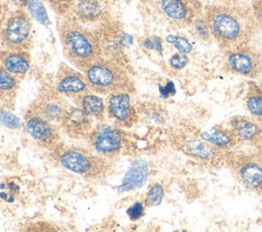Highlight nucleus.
I'll return each mask as SVG.
<instances>
[{"instance_id": "nucleus-36", "label": "nucleus", "mask_w": 262, "mask_h": 232, "mask_svg": "<svg viewBox=\"0 0 262 232\" xmlns=\"http://www.w3.org/2000/svg\"><path fill=\"white\" fill-rule=\"evenodd\" d=\"M8 5L4 0H0V21H4L6 16H7V12H8Z\"/></svg>"}, {"instance_id": "nucleus-15", "label": "nucleus", "mask_w": 262, "mask_h": 232, "mask_svg": "<svg viewBox=\"0 0 262 232\" xmlns=\"http://www.w3.org/2000/svg\"><path fill=\"white\" fill-rule=\"evenodd\" d=\"M111 0H77L70 15L83 25H101L111 19Z\"/></svg>"}, {"instance_id": "nucleus-35", "label": "nucleus", "mask_w": 262, "mask_h": 232, "mask_svg": "<svg viewBox=\"0 0 262 232\" xmlns=\"http://www.w3.org/2000/svg\"><path fill=\"white\" fill-rule=\"evenodd\" d=\"M160 92L163 97H168L170 94L174 93V86L171 82H169L166 86L160 87Z\"/></svg>"}, {"instance_id": "nucleus-40", "label": "nucleus", "mask_w": 262, "mask_h": 232, "mask_svg": "<svg viewBox=\"0 0 262 232\" xmlns=\"http://www.w3.org/2000/svg\"><path fill=\"white\" fill-rule=\"evenodd\" d=\"M259 85H260V87L262 88V77H261V81L259 82Z\"/></svg>"}, {"instance_id": "nucleus-27", "label": "nucleus", "mask_w": 262, "mask_h": 232, "mask_svg": "<svg viewBox=\"0 0 262 232\" xmlns=\"http://www.w3.org/2000/svg\"><path fill=\"white\" fill-rule=\"evenodd\" d=\"M164 188L161 184L159 183H155L152 184L145 195V199H144V204L145 206H156L159 205L164 197Z\"/></svg>"}, {"instance_id": "nucleus-6", "label": "nucleus", "mask_w": 262, "mask_h": 232, "mask_svg": "<svg viewBox=\"0 0 262 232\" xmlns=\"http://www.w3.org/2000/svg\"><path fill=\"white\" fill-rule=\"evenodd\" d=\"M0 43L3 49L29 51L34 43L31 14L25 8H16L7 14L0 29Z\"/></svg>"}, {"instance_id": "nucleus-26", "label": "nucleus", "mask_w": 262, "mask_h": 232, "mask_svg": "<svg viewBox=\"0 0 262 232\" xmlns=\"http://www.w3.org/2000/svg\"><path fill=\"white\" fill-rule=\"evenodd\" d=\"M27 8L31 16L35 17L36 20H38L41 25L47 26L49 24V18L46 10L39 0H28Z\"/></svg>"}, {"instance_id": "nucleus-4", "label": "nucleus", "mask_w": 262, "mask_h": 232, "mask_svg": "<svg viewBox=\"0 0 262 232\" xmlns=\"http://www.w3.org/2000/svg\"><path fill=\"white\" fill-rule=\"evenodd\" d=\"M51 152L61 167L87 179H104L113 169L111 160L85 147L60 143Z\"/></svg>"}, {"instance_id": "nucleus-7", "label": "nucleus", "mask_w": 262, "mask_h": 232, "mask_svg": "<svg viewBox=\"0 0 262 232\" xmlns=\"http://www.w3.org/2000/svg\"><path fill=\"white\" fill-rule=\"evenodd\" d=\"M173 144L185 155L206 166L216 167L224 165L227 151L205 141L201 138L200 133L193 129L177 133L173 137Z\"/></svg>"}, {"instance_id": "nucleus-41", "label": "nucleus", "mask_w": 262, "mask_h": 232, "mask_svg": "<svg viewBox=\"0 0 262 232\" xmlns=\"http://www.w3.org/2000/svg\"><path fill=\"white\" fill-rule=\"evenodd\" d=\"M2 24H3V22H2V21H0V29H1V27H2Z\"/></svg>"}, {"instance_id": "nucleus-3", "label": "nucleus", "mask_w": 262, "mask_h": 232, "mask_svg": "<svg viewBox=\"0 0 262 232\" xmlns=\"http://www.w3.org/2000/svg\"><path fill=\"white\" fill-rule=\"evenodd\" d=\"M84 72L90 91L110 95L118 92L133 93L135 85L125 63L108 57H100Z\"/></svg>"}, {"instance_id": "nucleus-9", "label": "nucleus", "mask_w": 262, "mask_h": 232, "mask_svg": "<svg viewBox=\"0 0 262 232\" xmlns=\"http://www.w3.org/2000/svg\"><path fill=\"white\" fill-rule=\"evenodd\" d=\"M155 6L165 21L179 29L189 28L204 10V5L199 0H155Z\"/></svg>"}, {"instance_id": "nucleus-12", "label": "nucleus", "mask_w": 262, "mask_h": 232, "mask_svg": "<svg viewBox=\"0 0 262 232\" xmlns=\"http://www.w3.org/2000/svg\"><path fill=\"white\" fill-rule=\"evenodd\" d=\"M69 104L54 86L44 85L41 87L28 108L34 110L46 120L59 124Z\"/></svg>"}, {"instance_id": "nucleus-21", "label": "nucleus", "mask_w": 262, "mask_h": 232, "mask_svg": "<svg viewBox=\"0 0 262 232\" xmlns=\"http://www.w3.org/2000/svg\"><path fill=\"white\" fill-rule=\"evenodd\" d=\"M148 172V165L145 160H134L125 173L121 184L118 186V192L124 193L142 187L147 180Z\"/></svg>"}, {"instance_id": "nucleus-14", "label": "nucleus", "mask_w": 262, "mask_h": 232, "mask_svg": "<svg viewBox=\"0 0 262 232\" xmlns=\"http://www.w3.org/2000/svg\"><path fill=\"white\" fill-rule=\"evenodd\" d=\"M108 117L121 128H130L138 120V113L131 101V93L118 92L110 94L106 102Z\"/></svg>"}, {"instance_id": "nucleus-32", "label": "nucleus", "mask_w": 262, "mask_h": 232, "mask_svg": "<svg viewBox=\"0 0 262 232\" xmlns=\"http://www.w3.org/2000/svg\"><path fill=\"white\" fill-rule=\"evenodd\" d=\"M188 63V56L187 54L177 52L174 53L169 59V65L174 69H181Z\"/></svg>"}, {"instance_id": "nucleus-38", "label": "nucleus", "mask_w": 262, "mask_h": 232, "mask_svg": "<svg viewBox=\"0 0 262 232\" xmlns=\"http://www.w3.org/2000/svg\"><path fill=\"white\" fill-rule=\"evenodd\" d=\"M255 150H256V151H257V152L260 154V156L262 157V145H261V146H260L258 149H255Z\"/></svg>"}, {"instance_id": "nucleus-13", "label": "nucleus", "mask_w": 262, "mask_h": 232, "mask_svg": "<svg viewBox=\"0 0 262 232\" xmlns=\"http://www.w3.org/2000/svg\"><path fill=\"white\" fill-rule=\"evenodd\" d=\"M25 127L28 134L39 145L50 151L60 144V135L55 124L30 108L25 112Z\"/></svg>"}, {"instance_id": "nucleus-18", "label": "nucleus", "mask_w": 262, "mask_h": 232, "mask_svg": "<svg viewBox=\"0 0 262 232\" xmlns=\"http://www.w3.org/2000/svg\"><path fill=\"white\" fill-rule=\"evenodd\" d=\"M59 124L63 132L73 139L86 138L92 130V119L77 105L69 104Z\"/></svg>"}, {"instance_id": "nucleus-33", "label": "nucleus", "mask_w": 262, "mask_h": 232, "mask_svg": "<svg viewBox=\"0 0 262 232\" xmlns=\"http://www.w3.org/2000/svg\"><path fill=\"white\" fill-rule=\"evenodd\" d=\"M143 47L148 50H156L160 54L163 53V44L162 39L158 36L147 37L143 40Z\"/></svg>"}, {"instance_id": "nucleus-2", "label": "nucleus", "mask_w": 262, "mask_h": 232, "mask_svg": "<svg viewBox=\"0 0 262 232\" xmlns=\"http://www.w3.org/2000/svg\"><path fill=\"white\" fill-rule=\"evenodd\" d=\"M57 32L64 56L79 71H85L102 57L96 30H89L72 15L62 16L57 25Z\"/></svg>"}, {"instance_id": "nucleus-29", "label": "nucleus", "mask_w": 262, "mask_h": 232, "mask_svg": "<svg viewBox=\"0 0 262 232\" xmlns=\"http://www.w3.org/2000/svg\"><path fill=\"white\" fill-rule=\"evenodd\" d=\"M167 42L172 44L178 52L184 53V54H188L191 52L192 50V46L190 44V42L183 36H178V35H169L166 38Z\"/></svg>"}, {"instance_id": "nucleus-20", "label": "nucleus", "mask_w": 262, "mask_h": 232, "mask_svg": "<svg viewBox=\"0 0 262 232\" xmlns=\"http://www.w3.org/2000/svg\"><path fill=\"white\" fill-rule=\"evenodd\" d=\"M200 136L205 141L225 151L237 149L238 145H241L237 137L228 126L224 127L222 125H215L200 132Z\"/></svg>"}, {"instance_id": "nucleus-39", "label": "nucleus", "mask_w": 262, "mask_h": 232, "mask_svg": "<svg viewBox=\"0 0 262 232\" xmlns=\"http://www.w3.org/2000/svg\"><path fill=\"white\" fill-rule=\"evenodd\" d=\"M216 2H228V1H231V0H214Z\"/></svg>"}, {"instance_id": "nucleus-11", "label": "nucleus", "mask_w": 262, "mask_h": 232, "mask_svg": "<svg viewBox=\"0 0 262 232\" xmlns=\"http://www.w3.org/2000/svg\"><path fill=\"white\" fill-rule=\"evenodd\" d=\"M100 45L102 49V56L123 61L124 48L131 44V37L125 33L121 25L108 19L99 25L96 29Z\"/></svg>"}, {"instance_id": "nucleus-10", "label": "nucleus", "mask_w": 262, "mask_h": 232, "mask_svg": "<svg viewBox=\"0 0 262 232\" xmlns=\"http://www.w3.org/2000/svg\"><path fill=\"white\" fill-rule=\"evenodd\" d=\"M86 138L93 151L111 161L118 158L124 148L123 133L114 127L92 128Z\"/></svg>"}, {"instance_id": "nucleus-37", "label": "nucleus", "mask_w": 262, "mask_h": 232, "mask_svg": "<svg viewBox=\"0 0 262 232\" xmlns=\"http://www.w3.org/2000/svg\"><path fill=\"white\" fill-rule=\"evenodd\" d=\"M6 3H11L13 5H15L17 8H25L27 7V3L28 0H4Z\"/></svg>"}, {"instance_id": "nucleus-31", "label": "nucleus", "mask_w": 262, "mask_h": 232, "mask_svg": "<svg viewBox=\"0 0 262 232\" xmlns=\"http://www.w3.org/2000/svg\"><path fill=\"white\" fill-rule=\"evenodd\" d=\"M144 207H145L144 202L136 201L127 208L126 214H127V216L129 217V219L131 221H137L143 216Z\"/></svg>"}, {"instance_id": "nucleus-28", "label": "nucleus", "mask_w": 262, "mask_h": 232, "mask_svg": "<svg viewBox=\"0 0 262 232\" xmlns=\"http://www.w3.org/2000/svg\"><path fill=\"white\" fill-rule=\"evenodd\" d=\"M46 3L50 6V8L59 16L69 15L77 0H45Z\"/></svg>"}, {"instance_id": "nucleus-1", "label": "nucleus", "mask_w": 262, "mask_h": 232, "mask_svg": "<svg viewBox=\"0 0 262 232\" xmlns=\"http://www.w3.org/2000/svg\"><path fill=\"white\" fill-rule=\"evenodd\" d=\"M203 14L217 45L224 51L251 43L259 29L250 5L233 0L204 6Z\"/></svg>"}, {"instance_id": "nucleus-23", "label": "nucleus", "mask_w": 262, "mask_h": 232, "mask_svg": "<svg viewBox=\"0 0 262 232\" xmlns=\"http://www.w3.org/2000/svg\"><path fill=\"white\" fill-rule=\"evenodd\" d=\"M72 100L75 105L79 106L91 119H95L97 121H102L104 119L106 104L100 96L93 94L92 91L81 94Z\"/></svg>"}, {"instance_id": "nucleus-22", "label": "nucleus", "mask_w": 262, "mask_h": 232, "mask_svg": "<svg viewBox=\"0 0 262 232\" xmlns=\"http://www.w3.org/2000/svg\"><path fill=\"white\" fill-rule=\"evenodd\" d=\"M19 90V79L0 64V104L4 108H12Z\"/></svg>"}, {"instance_id": "nucleus-17", "label": "nucleus", "mask_w": 262, "mask_h": 232, "mask_svg": "<svg viewBox=\"0 0 262 232\" xmlns=\"http://www.w3.org/2000/svg\"><path fill=\"white\" fill-rule=\"evenodd\" d=\"M228 127L233 131L241 144L251 145L254 150L262 145V125L250 115H233L228 121Z\"/></svg>"}, {"instance_id": "nucleus-19", "label": "nucleus", "mask_w": 262, "mask_h": 232, "mask_svg": "<svg viewBox=\"0 0 262 232\" xmlns=\"http://www.w3.org/2000/svg\"><path fill=\"white\" fill-rule=\"evenodd\" d=\"M0 64L19 80L31 69V56L25 50H0Z\"/></svg>"}, {"instance_id": "nucleus-5", "label": "nucleus", "mask_w": 262, "mask_h": 232, "mask_svg": "<svg viewBox=\"0 0 262 232\" xmlns=\"http://www.w3.org/2000/svg\"><path fill=\"white\" fill-rule=\"evenodd\" d=\"M224 165L246 189L262 194V157L256 150H229Z\"/></svg>"}, {"instance_id": "nucleus-24", "label": "nucleus", "mask_w": 262, "mask_h": 232, "mask_svg": "<svg viewBox=\"0 0 262 232\" xmlns=\"http://www.w3.org/2000/svg\"><path fill=\"white\" fill-rule=\"evenodd\" d=\"M245 106L249 115L262 125V88L259 83L255 81L247 83Z\"/></svg>"}, {"instance_id": "nucleus-34", "label": "nucleus", "mask_w": 262, "mask_h": 232, "mask_svg": "<svg viewBox=\"0 0 262 232\" xmlns=\"http://www.w3.org/2000/svg\"><path fill=\"white\" fill-rule=\"evenodd\" d=\"M250 6L258 27L262 29V0H253Z\"/></svg>"}, {"instance_id": "nucleus-8", "label": "nucleus", "mask_w": 262, "mask_h": 232, "mask_svg": "<svg viewBox=\"0 0 262 232\" xmlns=\"http://www.w3.org/2000/svg\"><path fill=\"white\" fill-rule=\"evenodd\" d=\"M223 66L226 72L250 79L262 77V53L251 43L223 51Z\"/></svg>"}, {"instance_id": "nucleus-25", "label": "nucleus", "mask_w": 262, "mask_h": 232, "mask_svg": "<svg viewBox=\"0 0 262 232\" xmlns=\"http://www.w3.org/2000/svg\"><path fill=\"white\" fill-rule=\"evenodd\" d=\"M189 28L191 29L192 34L202 42H210L213 39L210 27L203 13L193 19Z\"/></svg>"}, {"instance_id": "nucleus-30", "label": "nucleus", "mask_w": 262, "mask_h": 232, "mask_svg": "<svg viewBox=\"0 0 262 232\" xmlns=\"http://www.w3.org/2000/svg\"><path fill=\"white\" fill-rule=\"evenodd\" d=\"M6 109L4 107L0 108V123L9 129H18L20 127L19 119Z\"/></svg>"}, {"instance_id": "nucleus-16", "label": "nucleus", "mask_w": 262, "mask_h": 232, "mask_svg": "<svg viewBox=\"0 0 262 232\" xmlns=\"http://www.w3.org/2000/svg\"><path fill=\"white\" fill-rule=\"evenodd\" d=\"M53 86L59 94L71 99L90 91L84 74L66 63L58 66Z\"/></svg>"}]
</instances>
